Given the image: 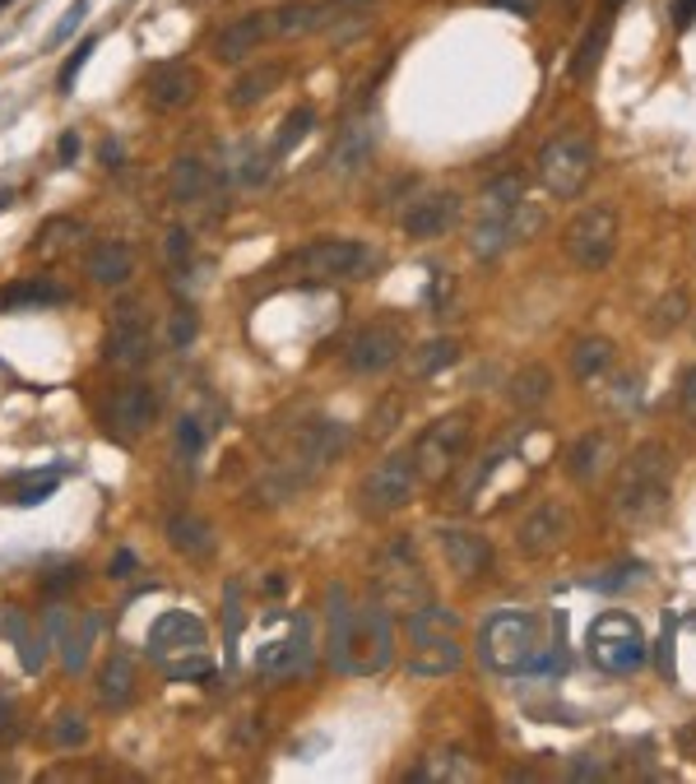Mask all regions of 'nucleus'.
Masks as SVG:
<instances>
[{
  "label": "nucleus",
  "mask_w": 696,
  "mask_h": 784,
  "mask_svg": "<svg viewBox=\"0 0 696 784\" xmlns=\"http://www.w3.org/2000/svg\"><path fill=\"white\" fill-rule=\"evenodd\" d=\"M585 650H589V664L608 677H626L646 664L650 655V640H646V626H641L626 608H608L589 622L585 632Z\"/></svg>",
  "instance_id": "0eeeda50"
},
{
  "label": "nucleus",
  "mask_w": 696,
  "mask_h": 784,
  "mask_svg": "<svg viewBox=\"0 0 696 784\" xmlns=\"http://www.w3.org/2000/svg\"><path fill=\"white\" fill-rule=\"evenodd\" d=\"M135 683H139L135 659H130L126 650H112L108 664L98 669V701L112 706V710H126V706L135 701Z\"/></svg>",
  "instance_id": "cd10ccee"
},
{
  "label": "nucleus",
  "mask_w": 696,
  "mask_h": 784,
  "mask_svg": "<svg viewBox=\"0 0 696 784\" xmlns=\"http://www.w3.org/2000/svg\"><path fill=\"white\" fill-rule=\"evenodd\" d=\"M102 358L112 362V368H145V362L153 358V335H149V316H145V307H139L135 298L126 302H116L112 311V329H108V344H102Z\"/></svg>",
  "instance_id": "ddd939ff"
},
{
  "label": "nucleus",
  "mask_w": 696,
  "mask_h": 784,
  "mask_svg": "<svg viewBox=\"0 0 696 784\" xmlns=\"http://www.w3.org/2000/svg\"><path fill=\"white\" fill-rule=\"evenodd\" d=\"M604 5H608V10H618V5H622V0H604Z\"/></svg>",
  "instance_id": "680f3d73"
},
{
  "label": "nucleus",
  "mask_w": 696,
  "mask_h": 784,
  "mask_svg": "<svg viewBox=\"0 0 696 784\" xmlns=\"http://www.w3.org/2000/svg\"><path fill=\"white\" fill-rule=\"evenodd\" d=\"M89 51H94V42H79V47H75V57H70V61L61 65V75H57V94H75V79H79L84 61H89Z\"/></svg>",
  "instance_id": "de8ad7c7"
},
{
  "label": "nucleus",
  "mask_w": 696,
  "mask_h": 784,
  "mask_svg": "<svg viewBox=\"0 0 696 784\" xmlns=\"http://www.w3.org/2000/svg\"><path fill=\"white\" fill-rule=\"evenodd\" d=\"M274 159H278L274 145H270L265 153H260V149L251 145L247 153H241V182H247V186H265V182L274 177Z\"/></svg>",
  "instance_id": "a19ab883"
},
{
  "label": "nucleus",
  "mask_w": 696,
  "mask_h": 784,
  "mask_svg": "<svg viewBox=\"0 0 696 784\" xmlns=\"http://www.w3.org/2000/svg\"><path fill=\"white\" fill-rule=\"evenodd\" d=\"M613 339H604V335H585L576 339V348H571V376L576 381H599L608 368H613Z\"/></svg>",
  "instance_id": "2f4dec72"
},
{
  "label": "nucleus",
  "mask_w": 696,
  "mask_h": 784,
  "mask_svg": "<svg viewBox=\"0 0 696 784\" xmlns=\"http://www.w3.org/2000/svg\"><path fill=\"white\" fill-rule=\"evenodd\" d=\"M678 747H683V757H692V761H696V720L678 729Z\"/></svg>",
  "instance_id": "864d4df0"
},
{
  "label": "nucleus",
  "mask_w": 696,
  "mask_h": 784,
  "mask_svg": "<svg viewBox=\"0 0 696 784\" xmlns=\"http://www.w3.org/2000/svg\"><path fill=\"white\" fill-rule=\"evenodd\" d=\"M145 650L172 683H196V677L209 683V677H214V664H209V632L196 613H182V608L163 613L149 626Z\"/></svg>",
  "instance_id": "20e7f679"
},
{
  "label": "nucleus",
  "mask_w": 696,
  "mask_h": 784,
  "mask_svg": "<svg viewBox=\"0 0 696 784\" xmlns=\"http://www.w3.org/2000/svg\"><path fill=\"white\" fill-rule=\"evenodd\" d=\"M405 413V395H386L381 399V409H376V418H372V437H390V432L399 427L395 418Z\"/></svg>",
  "instance_id": "a18cd8bd"
},
{
  "label": "nucleus",
  "mask_w": 696,
  "mask_h": 784,
  "mask_svg": "<svg viewBox=\"0 0 696 784\" xmlns=\"http://www.w3.org/2000/svg\"><path fill=\"white\" fill-rule=\"evenodd\" d=\"M464 219V200L456 190H427V196H418L405 219H399V228H405L413 241H437L446 233H456Z\"/></svg>",
  "instance_id": "2eb2a0df"
},
{
  "label": "nucleus",
  "mask_w": 696,
  "mask_h": 784,
  "mask_svg": "<svg viewBox=\"0 0 696 784\" xmlns=\"http://www.w3.org/2000/svg\"><path fill=\"white\" fill-rule=\"evenodd\" d=\"M190 251H196V241H190V233H186V228H167V237H163V256H167V265H172V270H182L186 260H190Z\"/></svg>",
  "instance_id": "49530a36"
},
{
  "label": "nucleus",
  "mask_w": 696,
  "mask_h": 784,
  "mask_svg": "<svg viewBox=\"0 0 696 784\" xmlns=\"http://www.w3.org/2000/svg\"><path fill=\"white\" fill-rule=\"evenodd\" d=\"M673 20H678V24H692V20H696V0H678V5H673Z\"/></svg>",
  "instance_id": "5fc2aeb1"
},
{
  "label": "nucleus",
  "mask_w": 696,
  "mask_h": 784,
  "mask_svg": "<svg viewBox=\"0 0 696 784\" xmlns=\"http://www.w3.org/2000/svg\"><path fill=\"white\" fill-rule=\"evenodd\" d=\"M57 153H61V163H75V159H79V135H75V130H65V135H61V145H57Z\"/></svg>",
  "instance_id": "603ef678"
},
{
  "label": "nucleus",
  "mask_w": 696,
  "mask_h": 784,
  "mask_svg": "<svg viewBox=\"0 0 696 784\" xmlns=\"http://www.w3.org/2000/svg\"><path fill=\"white\" fill-rule=\"evenodd\" d=\"M145 98L159 112H182L200 98V70L186 61H163L145 75Z\"/></svg>",
  "instance_id": "a211bd4d"
},
{
  "label": "nucleus",
  "mask_w": 696,
  "mask_h": 784,
  "mask_svg": "<svg viewBox=\"0 0 696 784\" xmlns=\"http://www.w3.org/2000/svg\"><path fill=\"white\" fill-rule=\"evenodd\" d=\"M381 589H386L390 603L409 608V613H413L418 603L432 599V585L423 581V571H418V562H413L405 548H390L386 557H381Z\"/></svg>",
  "instance_id": "412c9836"
},
{
  "label": "nucleus",
  "mask_w": 696,
  "mask_h": 784,
  "mask_svg": "<svg viewBox=\"0 0 696 784\" xmlns=\"http://www.w3.org/2000/svg\"><path fill=\"white\" fill-rule=\"evenodd\" d=\"M5 204H10V190H0V214H5Z\"/></svg>",
  "instance_id": "052dcab7"
},
{
  "label": "nucleus",
  "mask_w": 696,
  "mask_h": 784,
  "mask_svg": "<svg viewBox=\"0 0 696 784\" xmlns=\"http://www.w3.org/2000/svg\"><path fill=\"white\" fill-rule=\"evenodd\" d=\"M65 298L70 293L61 284H51L47 274H28V278H14V284L0 288V311H38V307H57Z\"/></svg>",
  "instance_id": "c85d7f7f"
},
{
  "label": "nucleus",
  "mask_w": 696,
  "mask_h": 784,
  "mask_svg": "<svg viewBox=\"0 0 696 784\" xmlns=\"http://www.w3.org/2000/svg\"><path fill=\"white\" fill-rule=\"evenodd\" d=\"M325 659L344 677H376L395 664V626L381 599H353L348 585L325 595Z\"/></svg>",
  "instance_id": "f257e3e1"
},
{
  "label": "nucleus",
  "mask_w": 696,
  "mask_h": 784,
  "mask_svg": "<svg viewBox=\"0 0 696 784\" xmlns=\"http://www.w3.org/2000/svg\"><path fill=\"white\" fill-rule=\"evenodd\" d=\"M0 632H10V636H14V646H20L28 673H38V669H42V636H33V632H28V618L20 613V608H5V613H0Z\"/></svg>",
  "instance_id": "e433bc0d"
},
{
  "label": "nucleus",
  "mask_w": 696,
  "mask_h": 784,
  "mask_svg": "<svg viewBox=\"0 0 696 784\" xmlns=\"http://www.w3.org/2000/svg\"><path fill=\"white\" fill-rule=\"evenodd\" d=\"M608 33H613V14H599V24L585 33L581 47H576V57H571V79H576V84L595 79L599 57H604V47H608Z\"/></svg>",
  "instance_id": "72a5a7b5"
},
{
  "label": "nucleus",
  "mask_w": 696,
  "mask_h": 784,
  "mask_svg": "<svg viewBox=\"0 0 696 784\" xmlns=\"http://www.w3.org/2000/svg\"><path fill=\"white\" fill-rule=\"evenodd\" d=\"M469 441H474V418H469L464 409L432 418V423H427L423 432H418V446H413L418 483L442 487L450 474H456V464L464 460Z\"/></svg>",
  "instance_id": "6e6552de"
},
{
  "label": "nucleus",
  "mask_w": 696,
  "mask_h": 784,
  "mask_svg": "<svg viewBox=\"0 0 696 784\" xmlns=\"http://www.w3.org/2000/svg\"><path fill=\"white\" fill-rule=\"evenodd\" d=\"M618 237H622L618 209L599 200V204H585L581 214L567 223L562 247H567V256H571V265L585 270V274H595V270H604L608 260L618 256Z\"/></svg>",
  "instance_id": "9d476101"
},
{
  "label": "nucleus",
  "mask_w": 696,
  "mask_h": 784,
  "mask_svg": "<svg viewBox=\"0 0 696 784\" xmlns=\"http://www.w3.org/2000/svg\"><path fill=\"white\" fill-rule=\"evenodd\" d=\"M47 626H51V636H57V646H61V669L65 673H84V669H89V650L98 640V613L70 618L65 608H57Z\"/></svg>",
  "instance_id": "aec40b11"
},
{
  "label": "nucleus",
  "mask_w": 696,
  "mask_h": 784,
  "mask_svg": "<svg viewBox=\"0 0 696 784\" xmlns=\"http://www.w3.org/2000/svg\"><path fill=\"white\" fill-rule=\"evenodd\" d=\"M507 395H511V405H515L520 413L544 409L548 399H552V372L544 368V362H525V368H520V372L511 376Z\"/></svg>",
  "instance_id": "c756f323"
},
{
  "label": "nucleus",
  "mask_w": 696,
  "mask_h": 784,
  "mask_svg": "<svg viewBox=\"0 0 696 784\" xmlns=\"http://www.w3.org/2000/svg\"><path fill=\"white\" fill-rule=\"evenodd\" d=\"M51 743H57L61 752H70V747H84V743H89V720H84L79 710H61L57 724H51Z\"/></svg>",
  "instance_id": "ea45409f"
},
{
  "label": "nucleus",
  "mask_w": 696,
  "mask_h": 784,
  "mask_svg": "<svg viewBox=\"0 0 696 784\" xmlns=\"http://www.w3.org/2000/svg\"><path fill=\"white\" fill-rule=\"evenodd\" d=\"M284 75H288V70L278 65V61L256 65V70H247V75H237L228 102H233V108H256V102H265V98L278 89V84H284Z\"/></svg>",
  "instance_id": "7c9ffc66"
},
{
  "label": "nucleus",
  "mask_w": 696,
  "mask_h": 784,
  "mask_svg": "<svg viewBox=\"0 0 696 784\" xmlns=\"http://www.w3.org/2000/svg\"><path fill=\"white\" fill-rule=\"evenodd\" d=\"M135 567H139V562H135V552H130V548H121V552L112 557V576H116V581L135 576Z\"/></svg>",
  "instance_id": "3c124183"
},
{
  "label": "nucleus",
  "mask_w": 696,
  "mask_h": 784,
  "mask_svg": "<svg viewBox=\"0 0 696 784\" xmlns=\"http://www.w3.org/2000/svg\"><path fill=\"white\" fill-rule=\"evenodd\" d=\"M405 329H399L395 321H368V325H358L353 335L344 339V362L353 368L358 376H381V372H390L399 358H405Z\"/></svg>",
  "instance_id": "f8f14e48"
},
{
  "label": "nucleus",
  "mask_w": 696,
  "mask_h": 784,
  "mask_svg": "<svg viewBox=\"0 0 696 784\" xmlns=\"http://www.w3.org/2000/svg\"><path fill=\"white\" fill-rule=\"evenodd\" d=\"M5 724H10V706H5V701H0V729H5Z\"/></svg>",
  "instance_id": "bf43d9fd"
},
{
  "label": "nucleus",
  "mask_w": 696,
  "mask_h": 784,
  "mask_svg": "<svg viewBox=\"0 0 696 784\" xmlns=\"http://www.w3.org/2000/svg\"><path fill=\"white\" fill-rule=\"evenodd\" d=\"M450 362H460V339H427L423 348H409V376H437Z\"/></svg>",
  "instance_id": "f704fd0d"
},
{
  "label": "nucleus",
  "mask_w": 696,
  "mask_h": 784,
  "mask_svg": "<svg viewBox=\"0 0 696 784\" xmlns=\"http://www.w3.org/2000/svg\"><path fill=\"white\" fill-rule=\"evenodd\" d=\"M501 5H511V10H520V14H534V0H501Z\"/></svg>",
  "instance_id": "4d7b16f0"
},
{
  "label": "nucleus",
  "mask_w": 696,
  "mask_h": 784,
  "mask_svg": "<svg viewBox=\"0 0 696 784\" xmlns=\"http://www.w3.org/2000/svg\"><path fill=\"white\" fill-rule=\"evenodd\" d=\"M163 534H167L172 552L190 557V562H204V557H214V548H219V534H214V525H209L204 515H190V511L167 515Z\"/></svg>",
  "instance_id": "a878e982"
},
{
  "label": "nucleus",
  "mask_w": 696,
  "mask_h": 784,
  "mask_svg": "<svg viewBox=\"0 0 696 784\" xmlns=\"http://www.w3.org/2000/svg\"><path fill=\"white\" fill-rule=\"evenodd\" d=\"M284 270L298 284H358V278H372L381 270V251L353 237H316L293 251Z\"/></svg>",
  "instance_id": "39448f33"
},
{
  "label": "nucleus",
  "mask_w": 696,
  "mask_h": 784,
  "mask_svg": "<svg viewBox=\"0 0 696 784\" xmlns=\"http://www.w3.org/2000/svg\"><path fill=\"white\" fill-rule=\"evenodd\" d=\"M311 669V626L307 618L288 622V636L265 640L256 650V673L270 677V683H288V677H302Z\"/></svg>",
  "instance_id": "4468645a"
},
{
  "label": "nucleus",
  "mask_w": 696,
  "mask_h": 784,
  "mask_svg": "<svg viewBox=\"0 0 696 784\" xmlns=\"http://www.w3.org/2000/svg\"><path fill=\"white\" fill-rule=\"evenodd\" d=\"M311 126H316V112H311V108H293L284 116V126H278V135H274V153H278V159H284L293 145H302V139L311 135Z\"/></svg>",
  "instance_id": "58836bf2"
},
{
  "label": "nucleus",
  "mask_w": 696,
  "mask_h": 784,
  "mask_svg": "<svg viewBox=\"0 0 696 784\" xmlns=\"http://www.w3.org/2000/svg\"><path fill=\"white\" fill-rule=\"evenodd\" d=\"M196 335H200V316H196V307H177V311H172V329H167L172 348H186Z\"/></svg>",
  "instance_id": "79ce46f5"
},
{
  "label": "nucleus",
  "mask_w": 696,
  "mask_h": 784,
  "mask_svg": "<svg viewBox=\"0 0 696 784\" xmlns=\"http://www.w3.org/2000/svg\"><path fill=\"white\" fill-rule=\"evenodd\" d=\"M51 493H57V474H47L42 483H28V487H20V497H14V501H20V507H38V501H47Z\"/></svg>",
  "instance_id": "8fccbe9b"
},
{
  "label": "nucleus",
  "mask_w": 696,
  "mask_h": 784,
  "mask_svg": "<svg viewBox=\"0 0 696 784\" xmlns=\"http://www.w3.org/2000/svg\"><path fill=\"white\" fill-rule=\"evenodd\" d=\"M678 413H683L687 427H696V362L683 368V376H678Z\"/></svg>",
  "instance_id": "c03bdc74"
},
{
  "label": "nucleus",
  "mask_w": 696,
  "mask_h": 784,
  "mask_svg": "<svg viewBox=\"0 0 696 784\" xmlns=\"http://www.w3.org/2000/svg\"><path fill=\"white\" fill-rule=\"evenodd\" d=\"M673 450L664 441H641L632 456H622L613 478V515L622 525H650L669 511L673 497Z\"/></svg>",
  "instance_id": "7ed1b4c3"
},
{
  "label": "nucleus",
  "mask_w": 696,
  "mask_h": 784,
  "mask_svg": "<svg viewBox=\"0 0 696 784\" xmlns=\"http://www.w3.org/2000/svg\"><path fill=\"white\" fill-rule=\"evenodd\" d=\"M595 163H599L595 139H585V135H557L534 159L538 182H544V190L557 200H576L589 186V177H595Z\"/></svg>",
  "instance_id": "1a4fd4ad"
},
{
  "label": "nucleus",
  "mask_w": 696,
  "mask_h": 784,
  "mask_svg": "<svg viewBox=\"0 0 696 784\" xmlns=\"http://www.w3.org/2000/svg\"><path fill=\"white\" fill-rule=\"evenodd\" d=\"M177 450H182V460H196L204 450V423L200 418H182L177 423Z\"/></svg>",
  "instance_id": "37998d69"
},
{
  "label": "nucleus",
  "mask_w": 696,
  "mask_h": 784,
  "mask_svg": "<svg viewBox=\"0 0 696 784\" xmlns=\"http://www.w3.org/2000/svg\"><path fill=\"white\" fill-rule=\"evenodd\" d=\"M84 274H89V284H98V288H126L135 274L130 241H116V237L98 241V247L84 256Z\"/></svg>",
  "instance_id": "393cba45"
},
{
  "label": "nucleus",
  "mask_w": 696,
  "mask_h": 784,
  "mask_svg": "<svg viewBox=\"0 0 696 784\" xmlns=\"http://www.w3.org/2000/svg\"><path fill=\"white\" fill-rule=\"evenodd\" d=\"M437 552L446 557V567L456 571L460 581H487L493 576V544L478 530L464 525H442L437 530Z\"/></svg>",
  "instance_id": "f3484780"
},
{
  "label": "nucleus",
  "mask_w": 696,
  "mask_h": 784,
  "mask_svg": "<svg viewBox=\"0 0 696 784\" xmlns=\"http://www.w3.org/2000/svg\"><path fill=\"white\" fill-rule=\"evenodd\" d=\"M325 24L321 5H311V0H293V5H278L270 14V28L278 38H307V33H316Z\"/></svg>",
  "instance_id": "473e14b6"
},
{
  "label": "nucleus",
  "mask_w": 696,
  "mask_h": 784,
  "mask_svg": "<svg viewBox=\"0 0 696 784\" xmlns=\"http://www.w3.org/2000/svg\"><path fill=\"white\" fill-rule=\"evenodd\" d=\"M153 418H159V395H153V386H145V381L121 386L108 399V409H102V423H108V432L116 441H135L139 432L153 427Z\"/></svg>",
  "instance_id": "dca6fc26"
},
{
  "label": "nucleus",
  "mask_w": 696,
  "mask_h": 784,
  "mask_svg": "<svg viewBox=\"0 0 696 784\" xmlns=\"http://www.w3.org/2000/svg\"><path fill=\"white\" fill-rule=\"evenodd\" d=\"M409 780H478V766L456 747H446V752H432L423 766H413Z\"/></svg>",
  "instance_id": "c9c22d12"
},
{
  "label": "nucleus",
  "mask_w": 696,
  "mask_h": 784,
  "mask_svg": "<svg viewBox=\"0 0 696 784\" xmlns=\"http://www.w3.org/2000/svg\"><path fill=\"white\" fill-rule=\"evenodd\" d=\"M335 10H344V5H372V0H330Z\"/></svg>",
  "instance_id": "13d9d810"
},
{
  "label": "nucleus",
  "mask_w": 696,
  "mask_h": 784,
  "mask_svg": "<svg viewBox=\"0 0 696 784\" xmlns=\"http://www.w3.org/2000/svg\"><path fill=\"white\" fill-rule=\"evenodd\" d=\"M567 534H571V511L557 507V501H544V507H534L525 520H520L515 548L525 557H548L567 544Z\"/></svg>",
  "instance_id": "6ab92c4d"
},
{
  "label": "nucleus",
  "mask_w": 696,
  "mask_h": 784,
  "mask_svg": "<svg viewBox=\"0 0 696 784\" xmlns=\"http://www.w3.org/2000/svg\"><path fill=\"white\" fill-rule=\"evenodd\" d=\"M613 460H618V437L608 427H595V432H585V437L567 450V474H571V483L589 487V483H599L608 469H613Z\"/></svg>",
  "instance_id": "4be33fe9"
},
{
  "label": "nucleus",
  "mask_w": 696,
  "mask_h": 784,
  "mask_svg": "<svg viewBox=\"0 0 696 784\" xmlns=\"http://www.w3.org/2000/svg\"><path fill=\"white\" fill-rule=\"evenodd\" d=\"M265 38H270V20L260 10H251V14H237L233 24H223L214 33V42H209V51H214V61H223V65H241L251 51H260Z\"/></svg>",
  "instance_id": "5701e85b"
},
{
  "label": "nucleus",
  "mask_w": 696,
  "mask_h": 784,
  "mask_svg": "<svg viewBox=\"0 0 696 784\" xmlns=\"http://www.w3.org/2000/svg\"><path fill=\"white\" fill-rule=\"evenodd\" d=\"M219 190L214 167L200 159H172L167 167V200L172 204H204Z\"/></svg>",
  "instance_id": "bb28decb"
},
{
  "label": "nucleus",
  "mask_w": 696,
  "mask_h": 784,
  "mask_svg": "<svg viewBox=\"0 0 696 784\" xmlns=\"http://www.w3.org/2000/svg\"><path fill=\"white\" fill-rule=\"evenodd\" d=\"M464 664L460 618L437 599L418 603L409 613V673L413 677H450Z\"/></svg>",
  "instance_id": "423d86ee"
},
{
  "label": "nucleus",
  "mask_w": 696,
  "mask_h": 784,
  "mask_svg": "<svg viewBox=\"0 0 696 784\" xmlns=\"http://www.w3.org/2000/svg\"><path fill=\"white\" fill-rule=\"evenodd\" d=\"M687 307H692V302H687L683 288L664 293V298L655 302V311H650V329H655V335H673V329L687 321Z\"/></svg>",
  "instance_id": "4c0bfd02"
},
{
  "label": "nucleus",
  "mask_w": 696,
  "mask_h": 784,
  "mask_svg": "<svg viewBox=\"0 0 696 784\" xmlns=\"http://www.w3.org/2000/svg\"><path fill=\"white\" fill-rule=\"evenodd\" d=\"M478 659L483 669H493L501 677L562 669V650L552 655L544 636V618L530 613V608H501V613L487 618L478 626Z\"/></svg>",
  "instance_id": "f03ea898"
},
{
  "label": "nucleus",
  "mask_w": 696,
  "mask_h": 784,
  "mask_svg": "<svg viewBox=\"0 0 696 784\" xmlns=\"http://www.w3.org/2000/svg\"><path fill=\"white\" fill-rule=\"evenodd\" d=\"M418 493V469H413V450H395V456L386 460H376L372 464V474L362 478L358 487V507L362 515H395V511H405L409 501Z\"/></svg>",
  "instance_id": "9b49d317"
},
{
  "label": "nucleus",
  "mask_w": 696,
  "mask_h": 784,
  "mask_svg": "<svg viewBox=\"0 0 696 784\" xmlns=\"http://www.w3.org/2000/svg\"><path fill=\"white\" fill-rule=\"evenodd\" d=\"M372 153H376V126L372 121H348L335 139V149H330V172L335 177H358L372 163Z\"/></svg>",
  "instance_id": "b1692460"
},
{
  "label": "nucleus",
  "mask_w": 696,
  "mask_h": 784,
  "mask_svg": "<svg viewBox=\"0 0 696 784\" xmlns=\"http://www.w3.org/2000/svg\"><path fill=\"white\" fill-rule=\"evenodd\" d=\"M0 5H5V0H0Z\"/></svg>",
  "instance_id": "e2e57ef3"
},
{
  "label": "nucleus",
  "mask_w": 696,
  "mask_h": 784,
  "mask_svg": "<svg viewBox=\"0 0 696 784\" xmlns=\"http://www.w3.org/2000/svg\"><path fill=\"white\" fill-rule=\"evenodd\" d=\"M116 159H121V145H112V139H108V145H102V163L116 167Z\"/></svg>",
  "instance_id": "6e6d98bb"
},
{
  "label": "nucleus",
  "mask_w": 696,
  "mask_h": 784,
  "mask_svg": "<svg viewBox=\"0 0 696 784\" xmlns=\"http://www.w3.org/2000/svg\"><path fill=\"white\" fill-rule=\"evenodd\" d=\"M84 14H89V0H75V5H70V10H65V20L57 24V33H51V42H65V38H70V33H75V28L84 24Z\"/></svg>",
  "instance_id": "09e8293b"
}]
</instances>
